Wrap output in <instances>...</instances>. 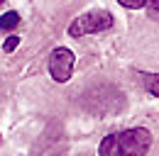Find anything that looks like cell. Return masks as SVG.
Here are the masks:
<instances>
[{
	"label": "cell",
	"instance_id": "6da1fadb",
	"mask_svg": "<svg viewBox=\"0 0 159 156\" xmlns=\"http://www.w3.org/2000/svg\"><path fill=\"white\" fill-rule=\"evenodd\" d=\"M149 146L152 132L144 127H130L103 136V141L98 144V156H147Z\"/></svg>",
	"mask_w": 159,
	"mask_h": 156
},
{
	"label": "cell",
	"instance_id": "7a4b0ae2",
	"mask_svg": "<svg viewBox=\"0 0 159 156\" xmlns=\"http://www.w3.org/2000/svg\"><path fill=\"white\" fill-rule=\"evenodd\" d=\"M113 15L108 12V10H88V12H83L79 17L74 20L71 24H69V34L71 37H86V34H98V32H105V29H110L113 27Z\"/></svg>",
	"mask_w": 159,
	"mask_h": 156
},
{
	"label": "cell",
	"instance_id": "3957f363",
	"mask_svg": "<svg viewBox=\"0 0 159 156\" xmlns=\"http://www.w3.org/2000/svg\"><path fill=\"white\" fill-rule=\"evenodd\" d=\"M74 51L66 49V46H57L52 54H49V73L57 83H66L71 80V73H74Z\"/></svg>",
	"mask_w": 159,
	"mask_h": 156
},
{
	"label": "cell",
	"instance_id": "277c9868",
	"mask_svg": "<svg viewBox=\"0 0 159 156\" xmlns=\"http://www.w3.org/2000/svg\"><path fill=\"white\" fill-rule=\"evenodd\" d=\"M139 80L149 95L159 98V73H139Z\"/></svg>",
	"mask_w": 159,
	"mask_h": 156
},
{
	"label": "cell",
	"instance_id": "5b68a950",
	"mask_svg": "<svg viewBox=\"0 0 159 156\" xmlns=\"http://www.w3.org/2000/svg\"><path fill=\"white\" fill-rule=\"evenodd\" d=\"M20 24V12H15V10H7V12H2V17H0V27H2V32H10V29H15Z\"/></svg>",
	"mask_w": 159,
	"mask_h": 156
},
{
	"label": "cell",
	"instance_id": "8992f818",
	"mask_svg": "<svg viewBox=\"0 0 159 156\" xmlns=\"http://www.w3.org/2000/svg\"><path fill=\"white\" fill-rule=\"evenodd\" d=\"M17 46H20V37H17V34H12V37H7L2 41V51H5V54H12Z\"/></svg>",
	"mask_w": 159,
	"mask_h": 156
},
{
	"label": "cell",
	"instance_id": "52a82bcc",
	"mask_svg": "<svg viewBox=\"0 0 159 156\" xmlns=\"http://www.w3.org/2000/svg\"><path fill=\"white\" fill-rule=\"evenodd\" d=\"M122 7H127V10H142V7H147V2L144 0H118Z\"/></svg>",
	"mask_w": 159,
	"mask_h": 156
},
{
	"label": "cell",
	"instance_id": "ba28073f",
	"mask_svg": "<svg viewBox=\"0 0 159 156\" xmlns=\"http://www.w3.org/2000/svg\"><path fill=\"white\" fill-rule=\"evenodd\" d=\"M147 15L152 20H159V0H149L147 2Z\"/></svg>",
	"mask_w": 159,
	"mask_h": 156
}]
</instances>
